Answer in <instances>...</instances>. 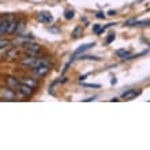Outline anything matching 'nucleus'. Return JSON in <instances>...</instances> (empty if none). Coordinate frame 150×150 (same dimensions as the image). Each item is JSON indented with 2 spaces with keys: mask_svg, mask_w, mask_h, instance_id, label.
<instances>
[{
  "mask_svg": "<svg viewBox=\"0 0 150 150\" xmlns=\"http://www.w3.org/2000/svg\"><path fill=\"white\" fill-rule=\"evenodd\" d=\"M23 47L26 49V52H28V55H30V56H36L40 52V49H41V47H40L38 44H33V42H29V41L23 44Z\"/></svg>",
  "mask_w": 150,
  "mask_h": 150,
  "instance_id": "1",
  "label": "nucleus"
},
{
  "mask_svg": "<svg viewBox=\"0 0 150 150\" xmlns=\"http://www.w3.org/2000/svg\"><path fill=\"white\" fill-rule=\"evenodd\" d=\"M0 96H1V98L6 100V101H11V100H15L16 98V93L14 91V89H11V87L1 89V91H0Z\"/></svg>",
  "mask_w": 150,
  "mask_h": 150,
  "instance_id": "2",
  "label": "nucleus"
},
{
  "mask_svg": "<svg viewBox=\"0 0 150 150\" xmlns=\"http://www.w3.org/2000/svg\"><path fill=\"white\" fill-rule=\"evenodd\" d=\"M33 89L34 87L29 86V85H25V83H22L19 86V89H18V94H19V97H22V98H26V97H29V96L33 93Z\"/></svg>",
  "mask_w": 150,
  "mask_h": 150,
  "instance_id": "3",
  "label": "nucleus"
},
{
  "mask_svg": "<svg viewBox=\"0 0 150 150\" xmlns=\"http://www.w3.org/2000/svg\"><path fill=\"white\" fill-rule=\"evenodd\" d=\"M48 71H49V66H40V67L32 68L33 75H34L37 79H38V78H42V76H45V75L48 74Z\"/></svg>",
  "mask_w": 150,
  "mask_h": 150,
  "instance_id": "4",
  "label": "nucleus"
},
{
  "mask_svg": "<svg viewBox=\"0 0 150 150\" xmlns=\"http://www.w3.org/2000/svg\"><path fill=\"white\" fill-rule=\"evenodd\" d=\"M91 47H94V42H90V44H83V45H81V47L78 48V49H76V51L74 52V55L71 56V59H70V63H71L72 60L75 59V57H76V56L78 55H81V53H83V52L85 51H87V49H90Z\"/></svg>",
  "mask_w": 150,
  "mask_h": 150,
  "instance_id": "5",
  "label": "nucleus"
},
{
  "mask_svg": "<svg viewBox=\"0 0 150 150\" xmlns=\"http://www.w3.org/2000/svg\"><path fill=\"white\" fill-rule=\"evenodd\" d=\"M36 57H33V56H26V57H22L21 60V64L23 66V67H28V68H33L34 67V63H36Z\"/></svg>",
  "mask_w": 150,
  "mask_h": 150,
  "instance_id": "6",
  "label": "nucleus"
},
{
  "mask_svg": "<svg viewBox=\"0 0 150 150\" xmlns=\"http://www.w3.org/2000/svg\"><path fill=\"white\" fill-rule=\"evenodd\" d=\"M6 82H7V86L11 87V89H14V90H18V89H19V86L22 85V83H21L16 78H14V76H7Z\"/></svg>",
  "mask_w": 150,
  "mask_h": 150,
  "instance_id": "7",
  "label": "nucleus"
},
{
  "mask_svg": "<svg viewBox=\"0 0 150 150\" xmlns=\"http://www.w3.org/2000/svg\"><path fill=\"white\" fill-rule=\"evenodd\" d=\"M141 94V90H127L126 93H123V100H126V101H128V100H134L137 98L138 96Z\"/></svg>",
  "mask_w": 150,
  "mask_h": 150,
  "instance_id": "8",
  "label": "nucleus"
},
{
  "mask_svg": "<svg viewBox=\"0 0 150 150\" xmlns=\"http://www.w3.org/2000/svg\"><path fill=\"white\" fill-rule=\"evenodd\" d=\"M37 19L40 22H42V23H51L52 21H53V18H52V15L49 12H40L38 15H37Z\"/></svg>",
  "mask_w": 150,
  "mask_h": 150,
  "instance_id": "9",
  "label": "nucleus"
},
{
  "mask_svg": "<svg viewBox=\"0 0 150 150\" xmlns=\"http://www.w3.org/2000/svg\"><path fill=\"white\" fill-rule=\"evenodd\" d=\"M127 26H137V28H145V26H150V19L147 21H128Z\"/></svg>",
  "mask_w": 150,
  "mask_h": 150,
  "instance_id": "10",
  "label": "nucleus"
},
{
  "mask_svg": "<svg viewBox=\"0 0 150 150\" xmlns=\"http://www.w3.org/2000/svg\"><path fill=\"white\" fill-rule=\"evenodd\" d=\"M8 26H10V21L8 19H1V25H0V33H1V36L4 34H7L8 32Z\"/></svg>",
  "mask_w": 150,
  "mask_h": 150,
  "instance_id": "11",
  "label": "nucleus"
},
{
  "mask_svg": "<svg viewBox=\"0 0 150 150\" xmlns=\"http://www.w3.org/2000/svg\"><path fill=\"white\" fill-rule=\"evenodd\" d=\"M22 83H25V85H29V86L32 87H36L37 86V81L33 78H25L23 81H22Z\"/></svg>",
  "mask_w": 150,
  "mask_h": 150,
  "instance_id": "12",
  "label": "nucleus"
},
{
  "mask_svg": "<svg viewBox=\"0 0 150 150\" xmlns=\"http://www.w3.org/2000/svg\"><path fill=\"white\" fill-rule=\"evenodd\" d=\"M116 56L122 57V59H126L127 56H130V52L126 51V49H117V51H116Z\"/></svg>",
  "mask_w": 150,
  "mask_h": 150,
  "instance_id": "13",
  "label": "nucleus"
},
{
  "mask_svg": "<svg viewBox=\"0 0 150 150\" xmlns=\"http://www.w3.org/2000/svg\"><path fill=\"white\" fill-rule=\"evenodd\" d=\"M72 16H74V11H71V10H67V11L64 12V18L66 19H71Z\"/></svg>",
  "mask_w": 150,
  "mask_h": 150,
  "instance_id": "14",
  "label": "nucleus"
},
{
  "mask_svg": "<svg viewBox=\"0 0 150 150\" xmlns=\"http://www.w3.org/2000/svg\"><path fill=\"white\" fill-rule=\"evenodd\" d=\"M82 60H97L100 62V57H96V56H81Z\"/></svg>",
  "mask_w": 150,
  "mask_h": 150,
  "instance_id": "15",
  "label": "nucleus"
},
{
  "mask_svg": "<svg viewBox=\"0 0 150 150\" xmlns=\"http://www.w3.org/2000/svg\"><path fill=\"white\" fill-rule=\"evenodd\" d=\"M81 32H82V28H76L74 30V33H72V36H74V38H78L79 34H81Z\"/></svg>",
  "mask_w": 150,
  "mask_h": 150,
  "instance_id": "16",
  "label": "nucleus"
},
{
  "mask_svg": "<svg viewBox=\"0 0 150 150\" xmlns=\"http://www.w3.org/2000/svg\"><path fill=\"white\" fill-rule=\"evenodd\" d=\"M4 48H8V42L4 41V40H1V53L4 52Z\"/></svg>",
  "mask_w": 150,
  "mask_h": 150,
  "instance_id": "17",
  "label": "nucleus"
},
{
  "mask_svg": "<svg viewBox=\"0 0 150 150\" xmlns=\"http://www.w3.org/2000/svg\"><path fill=\"white\" fill-rule=\"evenodd\" d=\"M115 37H116V36H115L113 33H112V34H109V37H108V38H107V44H111L112 41H113V40H115Z\"/></svg>",
  "mask_w": 150,
  "mask_h": 150,
  "instance_id": "18",
  "label": "nucleus"
},
{
  "mask_svg": "<svg viewBox=\"0 0 150 150\" xmlns=\"http://www.w3.org/2000/svg\"><path fill=\"white\" fill-rule=\"evenodd\" d=\"M83 86H85V87H93V89H98L100 85H94V83L91 85V83H87V85H83Z\"/></svg>",
  "mask_w": 150,
  "mask_h": 150,
  "instance_id": "19",
  "label": "nucleus"
},
{
  "mask_svg": "<svg viewBox=\"0 0 150 150\" xmlns=\"http://www.w3.org/2000/svg\"><path fill=\"white\" fill-rule=\"evenodd\" d=\"M96 16H97V18H100V19H103V18H105V14H104V12H97V14H96Z\"/></svg>",
  "mask_w": 150,
  "mask_h": 150,
  "instance_id": "20",
  "label": "nucleus"
},
{
  "mask_svg": "<svg viewBox=\"0 0 150 150\" xmlns=\"http://www.w3.org/2000/svg\"><path fill=\"white\" fill-rule=\"evenodd\" d=\"M96 97H89V98H86V100H83V101H85V103H87V101H91V100H94Z\"/></svg>",
  "mask_w": 150,
  "mask_h": 150,
  "instance_id": "21",
  "label": "nucleus"
},
{
  "mask_svg": "<svg viewBox=\"0 0 150 150\" xmlns=\"http://www.w3.org/2000/svg\"><path fill=\"white\" fill-rule=\"evenodd\" d=\"M108 14H109V15H115V14H116V11H109Z\"/></svg>",
  "mask_w": 150,
  "mask_h": 150,
  "instance_id": "22",
  "label": "nucleus"
}]
</instances>
